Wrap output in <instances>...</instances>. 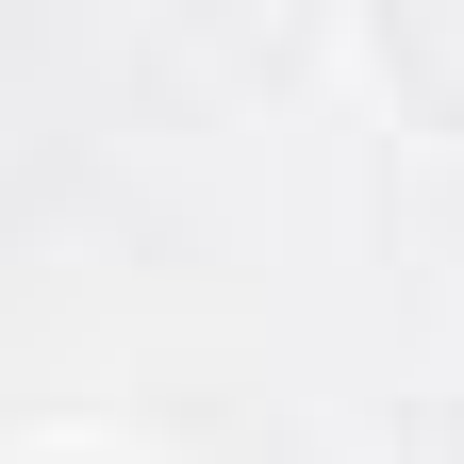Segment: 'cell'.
I'll return each mask as SVG.
<instances>
[{
  "label": "cell",
  "instance_id": "6da1fadb",
  "mask_svg": "<svg viewBox=\"0 0 464 464\" xmlns=\"http://www.w3.org/2000/svg\"><path fill=\"white\" fill-rule=\"evenodd\" d=\"M382 67H398V83H448V133H464V17H398Z\"/></svg>",
  "mask_w": 464,
  "mask_h": 464
}]
</instances>
